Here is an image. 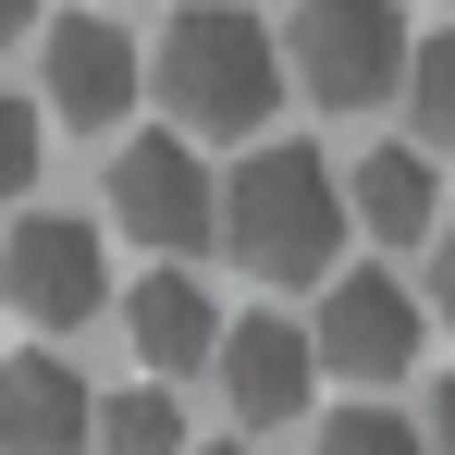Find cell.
<instances>
[{
    "mask_svg": "<svg viewBox=\"0 0 455 455\" xmlns=\"http://www.w3.org/2000/svg\"><path fill=\"white\" fill-rule=\"evenodd\" d=\"M136 75H160V99H172L185 136H246V124H271V99H283V50H271L259 12H234V0H185Z\"/></svg>",
    "mask_w": 455,
    "mask_h": 455,
    "instance_id": "obj_1",
    "label": "cell"
},
{
    "mask_svg": "<svg viewBox=\"0 0 455 455\" xmlns=\"http://www.w3.org/2000/svg\"><path fill=\"white\" fill-rule=\"evenodd\" d=\"M210 222L259 283H320V259L345 246V185L320 172V148H259L234 185H210Z\"/></svg>",
    "mask_w": 455,
    "mask_h": 455,
    "instance_id": "obj_2",
    "label": "cell"
},
{
    "mask_svg": "<svg viewBox=\"0 0 455 455\" xmlns=\"http://www.w3.org/2000/svg\"><path fill=\"white\" fill-rule=\"evenodd\" d=\"M271 50L320 111H370V99L406 86V12L394 0H296V25Z\"/></svg>",
    "mask_w": 455,
    "mask_h": 455,
    "instance_id": "obj_3",
    "label": "cell"
},
{
    "mask_svg": "<svg viewBox=\"0 0 455 455\" xmlns=\"http://www.w3.org/2000/svg\"><path fill=\"white\" fill-rule=\"evenodd\" d=\"M111 222L185 271V246H210V160L185 136H124L111 148Z\"/></svg>",
    "mask_w": 455,
    "mask_h": 455,
    "instance_id": "obj_4",
    "label": "cell"
},
{
    "mask_svg": "<svg viewBox=\"0 0 455 455\" xmlns=\"http://www.w3.org/2000/svg\"><path fill=\"white\" fill-rule=\"evenodd\" d=\"M0 296H12V320H37V332H75V320H99V296H111L99 234L62 222V210L12 222V246H0Z\"/></svg>",
    "mask_w": 455,
    "mask_h": 455,
    "instance_id": "obj_5",
    "label": "cell"
},
{
    "mask_svg": "<svg viewBox=\"0 0 455 455\" xmlns=\"http://www.w3.org/2000/svg\"><path fill=\"white\" fill-rule=\"evenodd\" d=\"M419 357V296L394 271H332L320 283V332H307V370H357V381H394Z\"/></svg>",
    "mask_w": 455,
    "mask_h": 455,
    "instance_id": "obj_6",
    "label": "cell"
},
{
    "mask_svg": "<svg viewBox=\"0 0 455 455\" xmlns=\"http://www.w3.org/2000/svg\"><path fill=\"white\" fill-rule=\"evenodd\" d=\"M210 370H222V394H234L246 431H283V419L307 406V381H320V370H307V332H296V320H271V307H259V320H222Z\"/></svg>",
    "mask_w": 455,
    "mask_h": 455,
    "instance_id": "obj_7",
    "label": "cell"
},
{
    "mask_svg": "<svg viewBox=\"0 0 455 455\" xmlns=\"http://www.w3.org/2000/svg\"><path fill=\"white\" fill-rule=\"evenodd\" d=\"M37 62H50V111H62V124H124V99H136V37H124L111 12H62Z\"/></svg>",
    "mask_w": 455,
    "mask_h": 455,
    "instance_id": "obj_8",
    "label": "cell"
},
{
    "mask_svg": "<svg viewBox=\"0 0 455 455\" xmlns=\"http://www.w3.org/2000/svg\"><path fill=\"white\" fill-rule=\"evenodd\" d=\"M86 394L50 345H25L12 370H0V455H86Z\"/></svg>",
    "mask_w": 455,
    "mask_h": 455,
    "instance_id": "obj_9",
    "label": "cell"
},
{
    "mask_svg": "<svg viewBox=\"0 0 455 455\" xmlns=\"http://www.w3.org/2000/svg\"><path fill=\"white\" fill-rule=\"evenodd\" d=\"M124 332H136V357L172 381V370H210V345H222V307H210L185 271H172V259H160L148 283L124 296Z\"/></svg>",
    "mask_w": 455,
    "mask_h": 455,
    "instance_id": "obj_10",
    "label": "cell"
},
{
    "mask_svg": "<svg viewBox=\"0 0 455 455\" xmlns=\"http://www.w3.org/2000/svg\"><path fill=\"white\" fill-rule=\"evenodd\" d=\"M345 222L370 234V246H419V234H443V185H431V160H419V148H370L357 185H345Z\"/></svg>",
    "mask_w": 455,
    "mask_h": 455,
    "instance_id": "obj_11",
    "label": "cell"
},
{
    "mask_svg": "<svg viewBox=\"0 0 455 455\" xmlns=\"http://www.w3.org/2000/svg\"><path fill=\"white\" fill-rule=\"evenodd\" d=\"M86 443L99 455H185V406H172L160 381H124V394L86 406Z\"/></svg>",
    "mask_w": 455,
    "mask_h": 455,
    "instance_id": "obj_12",
    "label": "cell"
},
{
    "mask_svg": "<svg viewBox=\"0 0 455 455\" xmlns=\"http://www.w3.org/2000/svg\"><path fill=\"white\" fill-rule=\"evenodd\" d=\"M307 455H431V443H419V419H394V406H332Z\"/></svg>",
    "mask_w": 455,
    "mask_h": 455,
    "instance_id": "obj_13",
    "label": "cell"
},
{
    "mask_svg": "<svg viewBox=\"0 0 455 455\" xmlns=\"http://www.w3.org/2000/svg\"><path fill=\"white\" fill-rule=\"evenodd\" d=\"M419 136L455 148V25H443V37H419Z\"/></svg>",
    "mask_w": 455,
    "mask_h": 455,
    "instance_id": "obj_14",
    "label": "cell"
},
{
    "mask_svg": "<svg viewBox=\"0 0 455 455\" xmlns=\"http://www.w3.org/2000/svg\"><path fill=\"white\" fill-rule=\"evenodd\" d=\"M25 185H37V111L0 86V197H25Z\"/></svg>",
    "mask_w": 455,
    "mask_h": 455,
    "instance_id": "obj_15",
    "label": "cell"
},
{
    "mask_svg": "<svg viewBox=\"0 0 455 455\" xmlns=\"http://www.w3.org/2000/svg\"><path fill=\"white\" fill-rule=\"evenodd\" d=\"M431 320H443V332H455V222L431 234Z\"/></svg>",
    "mask_w": 455,
    "mask_h": 455,
    "instance_id": "obj_16",
    "label": "cell"
},
{
    "mask_svg": "<svg viewBox=\"0 0 455 455\" xmlns=\"http://www.w3.org/2000/svg\"><path fill=\"white\" fill-rule=\"evenodd\" d=\"M431 455H455V370L431 381Z\"/></svg>",
    "mask_w": 455,
    "mask_h": 455,
    "instance_id": "obj_17",
    "label": "cell"
},
{
    "mask_svg": "<svg viewBox=\"0 0 455 455\" xmlns=\"http://www.w3.org/2000/svg\"><path fill=\"white\" fill-rule=\"evenodd\" d=\"M25 25H37V0H0V50H12V37H25Z\"/></svg>",
    "mask_w": 455,
    "mask_h": 455,
    "instance_id": "obj_18",
    "label": "cell"
},
{
    "mask_svg": "<svg viewBox=\"0 0 455 455\" xmlns=\"http://www.w3.org/2000/svg\"><path fill=\"white\" fill-rule=\"evenodd\" d=\"M197 455H246V443H197Z\"/></svg>",
    "mask_w": 455,
    "mask_h": 455,
    "instance_id": "obj_19",
    "label": "cell"
}]
</instances>
